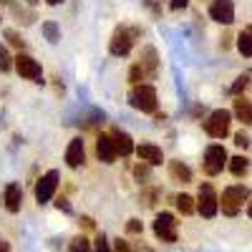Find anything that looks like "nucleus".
Wrapping results in <instances>:
<instances>
[{
  "mask_svg": "<svg viewBox=\"0 0 252 252\" xmlns=\"http://www.w3.org/2000/svg\"><path fill=\"white\" fill-rule=\"evenodd\" d=\"M3 35H5V40H8V43H10L13 48H18V51H23V38H20V35H18L15 31H10V28H8V31H5Z\"/></svg>",
  "mask_w": 252,
  "mask_h": 252,
  "instance_id": "a878e982",
  "label": "nucleus"
},
{
  "mask_svg": "<svg viewBox=\"0 0 252 252\" xmlns=\"http://www.w3.org/2000/svg\"><path fill=\"white\" fill-rule=\"evenodd\" d=\"M169 177L174 182H179V184H189L192 182V169H189L184 161L174 159V161H169Z\"/></svg>",
  "mask_w": 252,
  "mask_h": 252,
  "instance_id": "f3484780",
  "label": "nucleus"
},
{
  "mask_svg": "<svg viewBox=\"0 0 252 252\" xmlns=\"http://www.w3.org/2000/svg\"><path fill=\"white\" fill-rule=\"evenodd\" d=\"M139 66L144 68V73L149 76V78H154V76H157V71H159V58H157V51H154L152 46H146V48L141 51Z\"/></svg>",
  "mask_w": 252,
  "mask_h": 252,
  "instance_id": "2eb2a0df",
  "label": "nucleus"
},
{
  "mask_svg": "<svg viewBox=\"0 0 252 252\" xmlns=\"http://www.w3.org/2000/svg\"><path fill=\"white\" fill-rule=\"evenodd\" d=\"M43 35H46L48 43H58L61 40V28H58L56 20H46L43 23Z\"/></svg>",
  "mask_w": 252,
  "mask_h": 252,
  "instance_id": "412c9836",
  "label": "nucleus"
},
{
  "mask_svg": "<svg viewBox=\"0 0 252 252\" xmlns=\"http://www.w3.org/2000/svg\"><path fill=\"white\" fill-rule=\"evenodd\" d=\"M149 174H152V166L149 164H136L134 166V177L141 182V179H149Z\"/></svg>",
  "mask_w": 252,
  "mask_h": 252,
  "instance_id": "bb28decb",
  "label": "nucleus"
},
{
  "mask_svg": "<svg viewBox=\"0 0 252 252\" xmlns=\"http://www.w3.org/2000/svg\"><path fill=\"white\" fill-rule=\"evenodd\" d=\"M154 235L161 242H177V220L172 212H159L154 220Z\"/></svg>",
  "mask_w": 252,
  "mask_h": 252,
  "instance_id": "0eeeda50",
  "label": "nucleus"
},
{
  "mask_svg": "<svg viewBox=\"0 0 252 252\" xmlns=\"http://www.w3.org/2000/svg\"><path fill=\"white\" fill-rule=\"evenodd\" d=\"M111 139H114V144H116V152H119L121 157H131V154L136 152V146H134L131 136L126 134V131L114 129V131H111Z\"/></svg>",
  "mask_w": 252,
  "mask_h": 252,
  "instance_id": "dca6fc26",
  "label": "nucleus"
},
{
  "mask_svg": "<svg viewBox=\"0 0 252 252\" xmlns=\"http://www.w3.org/2000/svg\"><path fill=\"white\" fill-rule=\"evenodd\" d=\"M8 250H10V247H8V242H5L3 237H0V252H8Z\"/></svg>",
  "mask_w": 252,
  "mask_h": 252,
  "instance_id": "e433bc0d",
  "label": "nucleus"
},
{
  "mask_svg": "<svg viewBox=\"0 0 252 252\" xmlns=\"http://www.w3.org/2000/svg\"><path fill=\"white\" fill-rule=\"evenodd\" d=\"M235 144L242 146V149H247V146H250V136H247L245 131H237V134H235Z\"/></svg>",
  "mask_w": 252,
  "mask_h": 252,
  "instance_id": "2f4dec72",
  "label": "nucleus"
},
{
  "mask_svg": "<svg viewBox=\"0 0 252 252\" xmlns=\"http://www.w3.org/2000/svg\"><path fill=\"white\" fill-rule=\"evenodd\" d=\"M229 164L227 159V152H224V146L220 144H212V146H207L204 149V161H202V169L207 177H217L222 174V169Z\"/></svg>",
  "mask_w": 252,
  "mask_h": 252,
  "instance_id": "20e7f679",
  "label": "nucleus"
},
{
  "mask_svg": "<svg viewBox=\"0 0 252 252\" xmlns=\"http://www.w3.org/2000/svg\"><path fill=\"white\" fill-rule=\"evenodd\" d=\"M209 18L220 26H232L235 23V3L232 0H215L209 5Z\"/></svg>",
  "mask_w": 252,
  "mask_h": 252,
  "instance_id": "1a4fd4ad",
  "label": "nucleus"
},
{
  "mask_svg": "<svg viewBox=\"0 0 252 252\" xmlns=\"http://www.w3.org/2000/svg\"><path fill=\"white\" fill-rule=\"evenodd\" d=\"M250 197V189L242 187V184H232V187H227L222 197H220V207H222V215L227 217H235L240 209H242V202Z\"/></svg>",
  "mask_w": 252,
  "mask_h": 252,
  "instance_id": "f257e3e1",
  "label": "nucleus"
},
{
  "mask_svg": "<svg viewBox=\"0 0 252 252\" xmlns=\"http://www.w3.org/2000/svg\"><path fill=\"white\" fill-rule=\"evenodd\" d=\"M136 157L144 164H149V166H159L164 161V152L159 149V146H154V144H139L136 146Z\"/></svg>",
  "mask_w": 252,
  "mask_h": 252,
  "instance_id": "ddd939ff",
  "label": "nucleus"
},
{
  "mask_svg": "<svg viewBox=\"0 0 252 252\" xmlns=\"http://www.w3.org/2000/svg\"><path fill=\"white\" fill-rule=\"evenodd\" d=\"M114 252H131V247H129V242L126 240H114Z\"/></svg>",
  "mask_w": 252,
  "mask_h": 252,
  "instance_id": "473e14b6",
  "label": "nucleus"
},
{
  "mask_svg": "<svg viewBox=\"0 0 252 252\" xmlns=\"http://www.w3.org/2000/svg\"><path fill=\"white\" fill-rule=\"evenodd\" d=\"M126 232H129V235H141L144 232L141 220H129V222H126Z\"/></svg>",
  "mask_w": 252,
  "mask_h": 252,
  "instance_id": "c756f323",
  "label": "nucleus"
},
{
  "mask_svg": "<svg viewBox=\"0 0 252 252\" xmlns=\"http://www.w3.org/2000/svg\"><path fill=\"white\" fill-rule=\"evenodd\" d=\"M0 5H13V0H0Z\"/></svg>",
  "mask_w": 252,
  "mask_h": 252,
  "instance_id": "58836bf2",
  "label": "nucleus"
},
{
  "mask_svg": "<svg viewBox=\"0 0 252 252\" xmlns=\"http://www.w3.org/2000/svg\"><path fill=\"white\" fill-rule=\"evenodd\" d=\"M56 207H58V209H63V212H71V204H68V199H66V197H58Z\"/></svg>",
  "mask_w": 252,
  "mask_h": 252,
  "instance_id": "72a5a7b5",
  "label": "nucleus"
},
{
  "mask_svg": "<svg viewBox=\"0 0 252 252\" xmlns=\"http://www.w3.org/2000/svg\"><path fill=\"white\" fill-rule=\"evenodd\" d=\"M232 111L245 126H252V101H247L245 96H237V101L232 103Z\"/></svg>",
  "mask_w": 252,
  "mask_h": 252,
  "instance_id": "a211bd4d",
  "label": "nucleus"
},
{
  "mask_svg": "<svg viewBox=\"0 0 252 252\" xmlns=\"http://www.w3.org/2000/svg\"><path fill=\"white\" fill-rule=\"evenodd\" d=\"M247 83H250V76H240V78L232 83V89H229V91H232V94L237 96L240 91H245V89H247Z\"/></svg>",
  "mask_w": 252,
  "mask_h": 252,
  "instance_id": "7c9ffc66",
  "label": "nucleus"
},
{
  "mask_svg": "<svg viewBox=\"0 0 252 252\" xmlns=\"http://www.w3.org/2000/svg\"><path fill=\"white\" fill-rule=\"evenodd\" d=\"M81 224L86 227V229H94V220L91 217H81Z\"/></svg>",
  "mask_w": 252,
  "mask_h": 252,
  "instance_id": "c9c22d12",
  "label": "nucleus"
},
{
  "mask_svg": "<svg viewBox=\"0 0 252 252\" xmlns=\"http://www.w3.org/2000/svg\"><path fill=\"white\" fill-rule=\"evenodd\" d=\"M197 212H199L202 217H207V220H212V217L220 212V197H217L215 187L209 184V182H204V184L199 187V194H197Z\"/></svg>",
  "mask_w": 252,
  "mask_h": 252,
  "instance_id": "39448f33",
  "label": "nucleus"
},
{
  "mask_svg": "<svg viewBox=\"0 0 252 252\" xmlns=\"http://www.w3.org/2000/svg\"><path fill=\"white\" fill-rule=\"evenodd\" d=\"M174 202H177V209H179L182 215H194L197 212V204H194V199L189 197V194H179Z\"/></svg>",
  "mask_w": 252,
  "mask_h": 252,
  "instance_id": "aec40b11",
  "label": "nucleus"
},
{
  "mask_svg": "<svg viewBox=\"0 0 252 252\" xmlns=\"http://www.w3.org/2000/svg\"><path fill=\"white\" fill-rule=\"evenodd\" d=\"M96 157H98L103 164H114V161H116L119 152H116V144H114L111 134H101V136L96 139Z\"/></svg>",
  "mask_w": 252,
  "mask_h": 252,
  "instance_id": "9b49d317",
  "label": "nucleus"
},
{
  "mask_svg": "<svg viewBox=\"0 0 252 252\" xmlns=\"http://www.w3.org/2000/svg\"><path fill=\"white\" fill-rule=\"evenodd\" d=\"M46 3H48V5H61L63 0H46Z\"/></svg>",
  "mask_w": 252,
  "mask_h": 252,
  "instance_id": "4c0bfd02",
  "label": "nucleus"
},
{
  "mask_svg": "<svg viewBox=\"0 0 252 252\" xmlns=\"http://www.w3.org/2000/svg\"><path fill=\"white\" fill-rule=\"evenodd\" d=\"M15 71L23 76V78H28V81H40V76H43V71H40V63L33 58V56H28V53H18V58H15Z\"/></svg>",
  "mask_w": 252,
  "mask_h": 252,
  "instance_id": "9d476101",
  "label": "nucleus"
},
{
  "mask_svg": "<svg viewBox=\"0 0 252 252\" xmlns=\"http://www.w3.org/2000/svg\"><path fill=\"white\" fill-rule=\"evenodd\" d=\"M146 78V73H144V68L139 66V63H134L131 66V71H129V81L134 83V86H141V81Z\"/></svg>",
  "mask_w": 252,
  "mask_h": 252,
  "instance_id": "393cba45",
  "label": "nucleus"
},
{
  "mask_svg": "<svg viewBox=\"0 0 252 252\" xmlns=\"http://www.w3.org/2000/svg\"><path fill=\"white\" fill-rule=\"evenodd\" d=\"M229 124H232V114L227 109H217L207 116L204 121V131L212 136V139H224L229 134Z\"/></svg>",
  "mask_w": 252,
  "mask_h": 252,
  "instance_id": "423d86ee",
  "label": "nucleus"
},
{
  "mask_svg": "<svg viewBox=\"0 0 252 252\" xmlns=\"http://www.w3.org/2000/svg\"><path fill=\"white\" fill-rule=\"evenodd\" d=\"M13 15H15V18H23V26H31L33 20H35L33 13H28V10H23V8H15V5H13Z\"/></svg>",
  "mask_w": 252,
  "mask_h": 252,
  "instance_id": "cd10ccee",
  "label": "nucleus"
},
{
  "mask_svg": "<svg viewBox=\"0 0 252 252\" xmlns=\"http://www.w3.org/2000/svg\"><path fill=\"white\" fill-rule=\"evenodd\" d=\"M237 51H240L242 56L252 58V35H250L247 31H242V33L237 35Z\"/></svg>",
  "mask_w": 252,
  "mask_h": 252,
  "instance_id": "4be33fe9",
  "label": "nucleus"
},
{
  "mask_svg": "<svg viewBox=\"0 0 252 252\" xmlns=\"http://www.w3.org/2000/svg\"><path fill=\"white\" fill-rule=\"evenodd\" d=\"M129 103L141 114H154L157 111V89L149 86V83L134 86L131 94H129Z\"/></svg>",
  "mask_w": 252,
  "mask_h": 252,
  "instance_id": "f03ea898",
  "label": "nucleus"
},
{
  "mask_svg": "<svg viewBox=\"0 0 252 252\" xmlns=\"http://www.w3.org/2000/svg\"><path fill=\"white\" fill-rule=\"evenodd\" d=\"M68 252H94V247H91L89 237L78 235V237H73V240H71V245H68Z\"/></svg>",
  "mask_w": 252,
  "mask_h": 252,
  "instance_id": "5701e85b",
  "label": "nucleus"
},
{
  "mask_svg": "<svg viewBox=\"0 0 252 252\" xmlns=\"http://www.w3.org/2000/svg\"><path fill=\"white\" fill-rule=\"evenodd\" d=\"M86 161V149H83V141L81 139H71L68 149H66V164L71 169H78V166Z\"/></svg>",
  "mask_w": 252,
  "mask_h": 252,
  "instance_id": "4468645a",
  "label": "nucleus"
},
{
  "mask_svg": "<svg viewBox=\"0 0 252 252\" xmlns=\"http://www.w3.org/2000/svg\"><path fill=\"white\" fill-rule=\"evenodd\" d=\"M13 61H15V58H10L8 48H5V46H0V71H3V73L10 71V68H13Z\"/></svg>",
  "mask_w": 252,
  "mask_h": 252,
  "instance_id": "b1692460",
  "label": "nucleus"
},
{
  "mask_svg": "<svg viewBox=\"0 0 252 252\" xmlns=\"http://www.w3.org/2000/svg\"><path fill=\"white\" fill-rule=\"evenodd\" d=\"M26 3H28V5H38V3H40V0H26Z\"/></svg>",
  "mask_w": 252,
  "mask_h": 252,
  "instance_id": "ea45409f",
  "label": "nucleus"
},
{
  "mask_svg": "<svg viewBox=\"0 0 252 252\" xmlns=\"http://www.w3.org/2000/svg\"><path fill=\"white\" fill-rule=\"evenodd\" d=\"M247 215H250V217H252V202H250V204H247Z\"/></svg>",
  "mask_w": 252,
  "mask_h": 252,
  "instance_id": "a19ab883",
  "label": "nucleus"
},
{
  "mask_svg": "<svg viewBox=\"0 0 252 252\" xmlns=\"http://www.w3.org/2000/svg\"><path fill=\"white\" fill-rule=\"evenodd\" d=\"M94 252H114V247L109 245V240L103 237V235H98L96 237V245H94Z\"/></svg>",
  "mask_w": 252,
  "mask_h": 252,
  "instance_id": "c85d7f7f",
  "label": "nucleus"
},
{
  "mask_svg": "<svg viewBox=\"0 0 252 252\" xmlns=\"http://www.w3.org/2000/svg\"><path fill=\"white\" fill-rule=\"evenodd\" d=\"M136 38H139V28H126V26L116 28L114 35H111V40H109L111 56H129Z\"/></svg>",
  "mask_w": 252,
  "mask_h": 252,
  "instance_id": "7ed1b4c3",
  "label": "nucleus"
},
{
  "mask_svg": "<svg viewBox=\"0 0 252 252\" xmlns=\"http://www.w3.org/2000/svg\"><path fill=\"white\" fill-rule=\"evenodd\" d=\"M189 5V0H172V8L179 10V8H187Z\"/></svg>",
  "mask_w": 252,
  "mask_h": 252,
  "instance_id": "f704fd0d",
  "label": "nucleus"
},
{
  "mask_svg": "<svg viewBox=\"0 0 252 252\" xmlns=\"http://www.w3.org/2000/svg\"><path fill=\"white\" fill-rule=\"evenodd\" d=\"M58 179H61V174H58L56 169L46 172L43 177L38 179V184H35V202H38V204H46V202L53 199L56 189H58Z\"/></svg>",
  "mask_w": 252,
  "mask_h": 252,
  "instance_id": "6e6552de",
  "label": "nucleus"
},
{
  "mask_svg": "<svg viewBox=\"0 0 252 252\" xmlns=\"http://www.w3.org/2000/svg\"><path fill=\"white\" fill-rule=\"evenodd\" d=\"M229 172L235 177H245L250 172V159L247 157H232L229 159Z\"/></svg>",
  "mask_w": 252,
  "mask_h": 252,
  "instance_id": "6ab92c4d",
  "label": "nucleus"
},
{
  "mask_svg": "<svg viewBox=\"0 0 252 252\" xmlns=\"http://www.w3.org/2000/svg\"><path fill=\"white\" fill-rule=\"evenodd\" d=\"M3 202H5V209L10 215L20 212V204H23V189H20V184L10 182L5 187V192H3Z\"/></svg>",
  "mask_w": 252,
  "mask_h": 252,
  "instance_id": "f8f14e48",
  "label": "nucleus"
}]
</instances>
